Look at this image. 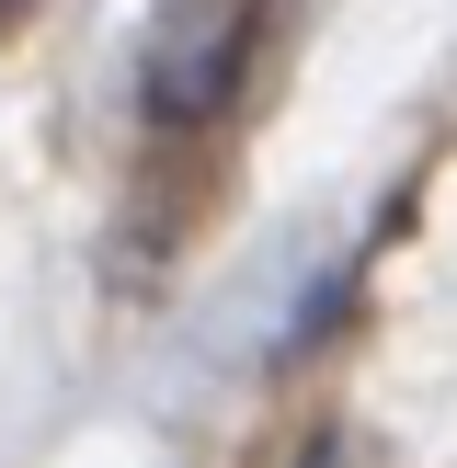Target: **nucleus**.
<instances>
[{
	"label": "nucleus",
	"mask_w": 457,
	"mask_h": 468,
	"mask_svg": "<svg viewBox=\"0 0 457 468\" xmlns=\"http://www.w3.org/2000/svg\"><path fill=\"white\" fill-rule=\"evenodd\" d=\"M263 23H274V0H183V12H160L149 46H137V114L172 137H206L240 103L251 58H263Z\"/></svg>",
	"instance_id": "obj_1"
},
{
	"label": "nucleus",
	"mask_w": 457,
	"mask_h": 468,
	"mask_svg": "<svg viewBox=\"0 0 457 468\" xmlns=\"http://www.w3.org/2000/svg\"><path fill=\"white\" fill-rule=\"evenodd\" d=\"M23 12H35V0H0V35H12V23H23Z\"/></svg>",
	"instance_id": "obj_2"
},
{
	"label": "nucleus",
	"mask_w": 457,
	"mask_h": 468,
	"mask_svg": "<svg viewBox=\"0 0 457 468\" xmlns=\"http://www.w3.org/2000/svg\"><path fill=\"white\" fill-rule=\"evenodd\" d=\"M309 468H343V446H309Z\"/></svg>",
	"instance_id": "obj_3"
}]
</instances>
